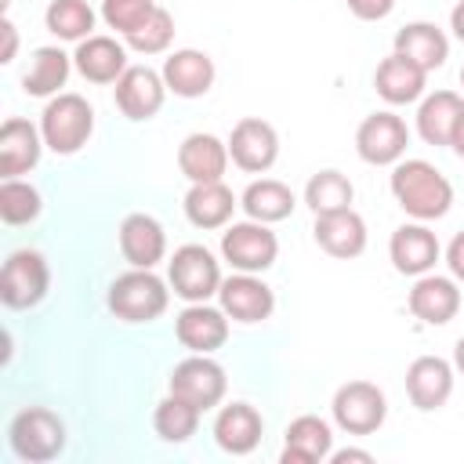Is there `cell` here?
Instances as JSON below:
<instances>
[{"label": "cell", "instance_id": "obj_1", "mask_svg": "<svg viewBox=\"0 0 464 464\" xmlns=\"http://www.w3.org/2000/svg\"><path fill=\"white\" fill-rule=\"evenodd\" d=\"M392 196L413 221L446 218L453 207L450 178L428 160H399L392 167Z\"/></svg>", "mask_w": 464, "mask_h": 464}, {"label": "cell", "instance_id": "obj_2", "mask_svg": "<svg viewBox=\"0 0 464 464\" xmlns=\"http://www.w3.org/2000/svg\"><path fill=\"white\" fill-rule=\"evenodd\" d=\"M40 134H44V145L54 152V156H72L80 152L91 134H94V109L83 94H72V91H62L54 94L44 112H40Z\"/></svg>", "mask_w": 464, "mask_h": 464}, {"label": "cell", "instance_id": "obj_3", "mask_svg": "<svg viewBox=\"0 0 464 464\" xmlns=\"http://www.w3.org/2000/svg\"><path fill=\"white\" fill-rule=\"evenodd\" d=\"M170 283H163L152 268H130L112 279L105 304L120 323H152L170 304Z\"/></svg>", "mask_w": 464, "mask_h": 464}, {"label": "cell", "instance_id": "obj_4", "mask_svg": "<svg viewBox=\"0 0 464 464\" xmlns=\"http://www.w3.org/2000/svg\"><path fill=\"white\" fill-rule=\"evenodd\" d=\"M7 446L18 460L47 464L65 450V420L47 406H25L7 424Z\"/></svg>", "mask_w": 464, "mask_h": 464}, {"label": "cell", "instance_id": "obj_5", "mask_svg": "<svg viewBox=\"0 0 464 464\" xmlns=\"http://www.w3.org/2000/svg\"><path fill=\"white\" fill-rule=\"evenodd\" d=\"M167 283L188 304L210 301L221 290V265L203 243H185L174 250V257L167 265Z\"/></svg>", "mask_w": 464, "mask_h": 464}, {"label": "cell", "instance_id": "obj_6", "mask_svg": "<svg viewBox=\"0 0 464 464\" xmlns=\"http://www.w3.org/2000/svg\"><path fill=\"white\" fill-rule=\"evenodd\" d=\"M47 286H51V268L40 250L22 246V250L7 254L4 272H0V301L7 308H14V312L36 308L47 297Z\"/></svg>", "mask_w": 464, "mask_h": 464}, {"label": "cell", "instance_id": "obj_7", "mask_svg": "<svg viewBox=\"0 0 464 464\" xmlns=\"http://www.w3.org/2000/svg\"><path fill=\"white\" fill-rule=\"evenodd\" d=\"M167 392L192 402L196 410H214L225 392H228V377H225V366L214 362L210 355H199L192 352L188 359H181L174 370H170V381H167Z\"/></svg>", "mask_w": 464, "mask_h": 464}, {"label": "cell", "instance_id": "obj_8", "mask_svg": "<svg viewBox=\"0 0 464 464\" xmlns=\"http://www.w3.org/2000/svg\"><path fill=\"white\" fill-rule=\"evenodd\" d=\"M334 424L348 435H373L388 417V399L373 381H348L334 392Z\"/></svg>", "mask_w": 464, "mask_h": 464}, {"label": "cell", "instance_id": "obj_9", "mask_svg": "<svg viewBox=\"0 0 464 464\" xmlns=\"http://www.w3.org/2000/svg\"><path fill=\"white\" fill-rule=\"evenodd\" d=\"M279 239L265 221H236L221 232V257L236 272H265L276 265Z\"/></svg>", "mask_w": 464, "mask_h": 464}, {"label": "cell", "instance_id": "obj_10", "mask_svg": "<svg viewBox=\"0 0 464 464\" xmlns=\"http://www.w3.org/2000/svg\"><path fill=\"white\" fill-rule=\"evenodd\" d=\"M406 145H410V127L402 116H395L388 109L370 112L355 130V152L370 167H395L402 160Z\"/></svg>", "mask_w": 464, "mask_h": 464}, {"label": "cell", "instance_id": "obj_11", "mask_svg": "<svg viewBox=\"0 0 464 464\" xmlns=\"http://www.w3.org/2000/svg\"><path fill=\"white\" fill-rule=\"evenodd\" d=\"M228 156L246 174H265L279 160V134L261 116H243L228 134Z\"/></svg>", "mask_w": 464, "mask_h": 464}, {"label": "cell", "instance_id": "obj_12", "mask_svg": "<svg viewBox=\"0 0 464 464\" xmlns=\"http://www.w3.org/2000/svg\"><path fill=\"white\" fill-rule=\"evenodd\" d=\"M163 98H167V83H163V72L149 69V65H127V72L116 80L112 87V102L116 109L141 123V120H152L160 109H163Z\"/></svg>", "mask_w": 464, "mask_h": 464}, {"label": "cell", "instance_id": "obj_13", "mask_svg": "<svg viewBox=\"0 0 464 464\" xmlns=\"http://www.w3.org/2000/svg\"><path fill=\"white\" fill-rule=\"evenodd\" d=\"M218 301H221L225 315L236 323H265L276 312V294L265 279H257V272H236V276L221 279Z\"/></svg>", "mask_w": 464, "mask_h": 464}, {"label": "cell", "instance_id": "obj_14", "mask_svg": "<svg viewBox=\"0 0 464 464\" xmlns=\"http://www.w3.org/2000/svg\"><path fill=\"white\" fill-rule=\"evenodd\" d=\"M174 337L181 348L210 355L228 341V315H225V308H214L207 301L185 304L174 319Z\"/></svg>", "mask_w": 464, "mask_h": 464}, {"label": "cell", "instance_id": "obj_15", "mask_svg": "<svg viewBox=\"0 0 464 464\" xmlns=\"http://www.w3.org/2000/svg\"><path fill=\"white\" fill-rule=\"evenodd\" d=\"M442 246L435 239V232L424 225V221H410V225H399L388 239V257L395 265L399 276H424L435 268Z\"/></svg>", "mask_w": 464, "mask_h": 464}, {"label": "cell", "instance_id": "obj_16", "mask_svg": "<svg viewBox=\"0 0 464 464\" xmlns=\"http://www.w3.org/2000/svg\"><path fill=\"white\" fill-rule=\"evenodd\" d=\"M410 312L428 323V326H446L457 312H460V290H457V279L453 276H435V272H424L417 276L410 297H406Z\"/></svg>", "mask_w": 464, "mask_h": 464}, {"label": "cell", "instance_id": "obj_17", "mask_svg": "<svg viewBox=\"0 0 464 464\" xmlns=\"http://www.w3.org/2000/svg\"><path fill=\"white\" fill-rule=\"evenodd\" d=\"M406 395L420 413L446 406V399L453 395V366L439 355H417L406 366Z\"/></svg>", "mask_w": 464, "mask_h": 464}, {"label": "cell", "instance_id": "obj_18", "mask_svg": "<svg viewBox=\"0 0 464 464\" xmlns=\"http://www.w3.org/2000/svg\"><path fill=\"white\" fill-rule=\"evenodd\" d=\"M72 65L91 83H116L127 72V44H120L116 36H105V33H91L87 40L76 44Z\"/></svg>", "mask_w": 464, "mask_h": 464}, {"label": "cell", "instance_id": "obj_19", "mask_svg": "<svg viewBox=\"0 0 464 464\" xmlns=\"http://www.w3.org/2000/svg\"><path fill=\"white\" fill-rule=\"evenodd\" d=\"M120 254L130 268H156L167 254V232L152 214H127L120 225Z\"/></svg>", "mask_w": 464, "mask_h": 464}, {"label": "cell", "instance_id": "obj_20", "mask_svg": "<svg viewBox=\"0 0 464 464\" xmlns=\"http://www.w3.org/2000/svg\"><path fill=\"white\" fill-rule=\"evenodd\" d=\"M163 83L178 98H203L214 87V58L196 47H181L163 58Z\"/></svg>", "mask_w": 464, "mask_h": 464}, {"label": "cell", "instance_id": "obj_21", "mask_svg": "<svg viewBox=\"0 0 464 464\" xmlns=\"http://www.w3.org/2000/svg\"><path fill=\"white\" fill-rule=\"evenodd\" d=\"M40 152H44L40 127L22 116H7L0 127V174L18 178V174L33 170L40 163Z\"/></svg>", "mask_w": 464, "mask_h": 464}, {"label": "cell", "instance_id": "obj_22", "mask_svg": "<svg viewBox=\"0 0 464 464\" xmlns=\"http://www.w3.org/2000/svg\"><path fill=\"white\" fill-rule=\"evenodd\" d=\"M228 141L214 138V134H188L181 145H178V167L181 174L199 185V181H225V170H228Z\"/></svg>", "mask_w": 464, "mask_h": 464}, {"label": "cell", "instance_id": "obj_23", "mask_svg": "<svg viewBox=\"0 0 464 464\" xmlns=\"http://www.w3.org/2000/svg\"><path fill=\"white\" fill-rule=\"evenodd\" d=\"M330 450H334L330 424L315 413H301L286 424V442H283L279 460L283 464H319V460H330Z\"/></svg>", "mask_w": 464, "mask_h": 464}, {"label": "cell", "instance_id": "obj_24", "mask_svg": "<svg viewBox=\"0 0 464 464\" xmlns=\"http://www.w3.org/2000/svg\"><path fill=\"white\" fill-rule=\"evenodd\" d=\"M319 250H326L330 257H359L366 250V221L348 207V210H334V214H319L315 228H312Z\"/></svg>", "mask_w": 464, "mask_h": 464}, {"label": "cell", "instance_id": "obj_25", "mask_svg": "<svg viewBox=\"0 0 464 464\" xmlns=\"http://www.w3.org/2000/svg\"><path fill=\"white\" fill-rule=\"evenodd\" d=\"M261 431L265 420L250 402H228L214 417V442L232 457H246L261 442Z\"/></svg>", "mask_w": 464, "mask_h": 464}, {"label": "cell", "instance_id": "obj_26", "mask_svg": "<svg viewBox=\"0 0 464 464\" xmlns=\"http://www.w3.org/2000/svg\"><path fill=\"white\" fill-rule=\"evenodd\" d=\"M373 87L377 94L388 102V105H410L417 98H424V87H428V72L420 65H413L410 58L402 54H388L377 72H373Z\"/></svg>", "mask_w": 464, "mask_h": 464}, {"label": "cell", "instance_id": "obj_27", "mask_svg": "<svg viewBox=\"0 0 464 464\" xmlns=\"http://www.w3.org/2000/svg\"><path fill=\"white\" fill-rule=\"evenodd\" d=\"M395 54L410 58L413 65H420L424 72L446 65L450 58V40L435 22H410L395 33Z\"/></svg>", "mask_w": 464, "mask_h": 464}, {"label": "cell", "instance_id": "obj_28", "mask_svg": "<svg viewBox=\"0 0 464 464\" xmlns=\"http://www.w3.org/2000/svg\"><path fill=\"white\" fill-rule=\"evenodd\" d=\"M236 207H239V199L232 196V188L225 181H199L185 192V218L196 228H225L232 221Z\"/></svg>", "mask_w": 464, "mask_h": 464}, {"label": "cell", "instance_id": "obj_29", "mask_svg": "<svg viewBox=\"0 0 464 464\" xmlns=\"http://www.w3.org/2000/svg\"><path fill=\"white\" fill-rule=\"evenodd\" d=\"M72 69H76L72 54H65L62 47H36L29 58V69L22 72V91L33 98H54L62 94Z\"/></svg>", "mask_w": 464, "mask_h": 464}, {"label": "cell", "instance_id": "obj_30", "mask_svg": "<svg viewBox=\"0 0 464 464\" xmlns=\"http://www.w3.org/2000/svg\"><path fill=\"white\" fill-rule=\"evenodd\" d=\"M239 207L246 210L250 221H265V225H276L283 218L294 214L297 199L290 192L286 181H276V178H261V181H250L239 196Z\"/></svg>", "mask_w": 464, "mask_h": 464}, {"label": "cell", "instance_id": "obj_31", "mask_svg": "<svg viewBox=\"0 0 464 464\" xmlns=\"http://www.w3.org/2000/svg\"><path fill=\"white\" fill-rule=\"evenodd\" d=\"M464 109V98L457 91H435V94H424L420 109H417V134L428 141V145H450L453 138V123Z\"/></svg>", "mask_w": 464, "mask_h": 464}, {"label": "cell", "instance_id": "obj_32", "mask_svg": "<svg viewBox=\"0 0 464 464\" xmlns=\"http://www.w3.org/2000/svg\"><path fill=\"white\" fill-rule=\"evenodd\" d=\"M199 417H203V410H196L192 402H185V399H178V395L167 392V395L156 402V410H152V428H156V435H160L163 442L181 446V442H188V439L196 435Z\"/></svg>", "mask_w": 464, "mask_h": 464}, {"label": "cell", "instance_id": "obj_33", "mask_svg": "<svg viewBox=\"0 0 464 464\" xmlns=\"http://www.w3.org/2000/svg\"><path fill=\"white\" fill-rule=\"evenodd\" d=\"M355 199V188L352 181L341 174V170H315L304 185V203L308 210L319 218V214H334V210H348Z\"/></svg>", "mask_w": 464, "mask_h": 464}, {"label": "cell", "instance_id": "obj_34", "mask_svg": "<svg viewBox=\"0 0 464 464\" xmlns=\"http://www.w3.org/2000/svg\"><path fill=\"white\" fill-rule=\"evenodd\" d=\"M44 22L47 29L58 36V40H87L91 29H94V7L87 0H51L47 11H44Z\"/></svg>", "mask_w": 464, "mask_h": 464}, {"label": "cell", "instance_id": "obj_35", "mask_svg": "<svg viewBox=\"0 0 464 464\" xmlns=\"http://www.w3.org/2000/svg\"><path fill=\"white\" fill-rule=\"evenodd\" d=\"M40 210H44V199L29 181H22V178H4L0 181V218H4V225H29V221L40 218Z\"/></svg>", "mask_w": 464, "mask_h": 464}, {"label": "cell", "instance_id": "obj_36", "mask_svg": "<svg viewBox=\"0 0 464 464\" xmlns=\"http://www.w3.org/2000/svg\"><path fill=\"white\" fill-rule=\"evenodd\" d=\"M170 40H174V14L167 7H160V4L134 33L123 36V44L130 51H138V54H163L170 47Z\"/></svg>", "mask_w": 464, "mask_h": 464}, {"label": "cell", "instance_id": "obj_37", "mask_svg": "<svg viewBox=\"0 0 464 464\" xmlns=\"http://www.w3.org/2000/svg\"><path fill=\"white\" fill-rule=\"evenodd\" d=\"M156 11V0H102V18L116 33H134L149 14Z\"/></svg>", "mask_w": 464, "mask_h": 464}, {"label": "cell", "instance_id": "obj_38", "mask_svg": "<svg viewBox=\"0 0 464 464\" xmlns=\"http://www.w3.org/2000/svg\"><path fill=\"white\" fill-rule=\"evenodd\" d=\"M344 4H348V11H352L359 22H381V18H388L392 7H395V0H344Z\"/></svg>", "mask_w": 464, "mask_h": 464}, {"label": "cell", "instance_id": "obj_39", "mask_svg": "<svg viewBox=\"0 0 464 464\" xmlns=\"http://www.w3.org/2000/svg\"><path fill=\"white\" fill-rule=\"evenodd\" d=\"M446 268H450V276L457 283H464V232H457L450 239V246H446Z\"/></svg>", "mask_w": 464, "mask_h": 464}, {"label": "cell", "instance_id": "obj_40", "mask_svg": "<svg viewBox=\"0 0 464 464\" xmlns=\"http://www.w3.org/2000/svg\"><path fill=\"white\" fill-rule=\"evenodd\" d=\"M0 36H4V47H0V62L7 65V62H14V51H18V29H14V22L4 14L0 18Z\"/></svg>", "mask_w": 464, "mask_h": 464}, {"label": "cell", "instance_id": "obj_41", "mask_svg": "<svg viewBox=\"0 0 464 464\" xmlns=\"http://www.w3.org/2000/svg\"><path fill=\"white\" fill-rule=\"evenodd\" d=\"M348 460H359V464H370L373 460V453L370 450H330V464H348Z\"/></svg>", "mask_w": 464, "mask_h": 464}, {"label": "cell", "instance_id": "obj_42", "mask_svg": "<svg viewBox=\"0 0 464 464\" xmlns=\"http://www.w3.org/2000/svg\"><path fill=\"white\" fill-rule=\"evenodd\" d=\"M450 149L464 160V109H460V116H457V123H453V138H450Z\"/></svg>", "mask_w": 464, "mask_h": 464}, {"label": "cell", "instance_id": "obj_43", "mask_svg": "<svg viewBox=\"0 0 464 464\" xmlns=\"http://www.w3.org/2000/svg\"><path fill=\"white\" fill-rule=\"evenodd\" d=\"M450 29H453V36L464 44V0H460V4L450 11Z\"/></svg>", "mask_w": 464, "mask_h": 464}, {"label": "cell", "instance_id": "obj_44", "mask_svg": "<svg viewBox=\"0 0 464 464\" xmlns=\"http://www.w3.org/2000/svg\"><path fill=\"white\" fill-rule=\"evenodd\" d=\"M453 366H457V370L464 373V337H460V341L453 344Z\"/></svg>", "mask_w": 464, "mask_h": 464}, {"label": "cell", "instance_id": "obj_45", "mask_svg": "<svg viewBox=\"0 0 464 464\" xmlns=\"http://www.w3.org/2000/svg\"><path fill=\"white\" fill-rule=\"evenodd\" d=\"M460 87H464V69H460Z\"/></svg>", "mask_w": 464, "mask_h": 464}]
</instances>
